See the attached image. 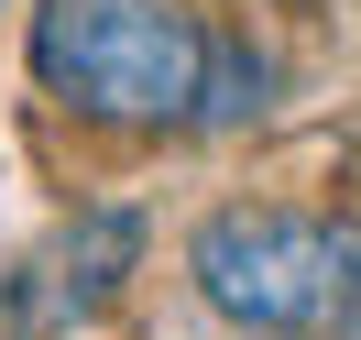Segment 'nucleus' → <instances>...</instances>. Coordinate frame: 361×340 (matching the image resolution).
<instances>
[{
	"label": "nucleus",
	"instance_id": "7ed1b4c3",
	"mask_svg": "<svg viewBox=\"0 0 361 340\" xmlns=\"http://www.w3.org/2000/svg\"><path fill=\"white\" fill-rule=\"evenodd\" d=\"M274 110V55L252 33H219L208 23V66H197V121L208 132H241V121Z\"/></svg>",
	"mask_w": 361,
	"mask_h": 340
},
{
	"label": "nucleus",
	"instance_id": "20e7f679",
	"mask_svg": "<svg viewBox=\"0 0 361 340\" xmlns=\"http://www.w3.org/2000/svg\"><path fill=\"white\" fill-rule=\"evenodd\" d=\"M132 242H142V230L121 220V209L77 230V242H66V274H55V286H66V307H99V296L121 286V264H132Z\"/></svg>",
	"mask_w": 361,
	"mask_h": 340
},
{
	"label": "nucleus",
	"instance_id": "f03ea898",
	"mask_svg": "<svg viewBox=\"0 0 361 340\" xmlns=\"http://www.w3.org/2000/svg\"><path fill=\"white\" fill-rule=\"evenodd\" d=\"M197 296L241 329H274V340H317L339 307V274H350V230L317 220V209H219L186 252Z\"/></svg>",
	"mask_w": 361,
	"mask_h": 340
},
{
	"label": "nucleus",
	"instance_id": "39448f33",
	"mask_svg": "<svg viewBox=\"0 0 361 340\" xmlns=\"http://www.w3.org/2000/svg\"><path fill=\"white\" fill-rule=\"evenodd\" d=\"M317 340H361V230H350V274H339V307H329Z\"/></svg>",
	"mask_w": 361,
	"mask_h": 340
},
{
	"label": "nucleus",
	"instance_id": "423d86ee",
	"mask_svg": "<svg viewBox=\"0 0 361 340\" xmlns=\"http://www.w3.org/2000/svg\"><path fill=\"white\" fill-rule=\"evenodd\" d=\"M339 187H350V198H361V143H350V165H339Z\"/></svg>",
	"mask_w": 361,
	"mask_h": 340
},
{
	"label": "nucleus",
	"instance_id": "f257e3e1",
	"mask_svg": "<svg viewBox=\"0 0 361 340\" xmlns=\"http://www.w3.org/2000/svg\"><path fill=\"white\" fill-rule=\"evenodd\" d=\"M197 66H208V23L186 0H44L33 11V77L110 132L197 121Z\"/></svg>",
	"mask_w": 361,
	"mask_h": 340
}]
</instances>
